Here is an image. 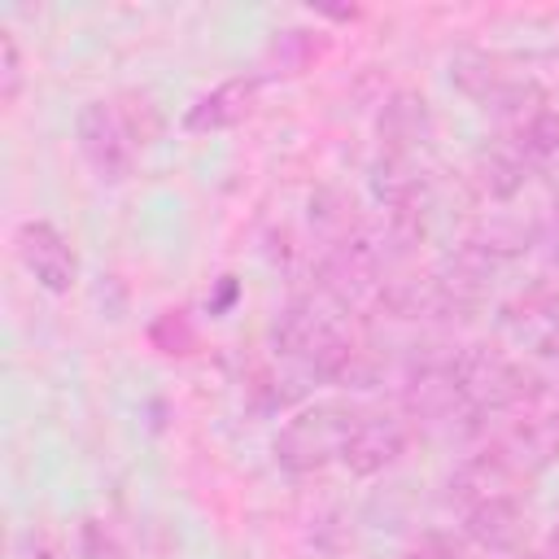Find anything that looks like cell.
<instances>
[{
	"label": "cell",
	"mask_w": 559,
	"mask_h": 559,
	"mask_svg": "<svg viewBox=\"0 0 559 559\" xmlns=\"http://www.w3.org/2000/svg\"><path fill=\"white\" fill-rule=\"evenodd\" d=\"M520 148L524 157H555L559 153V114L537 109L520 122Z\"/></svg>",
	"instance_id": "11"
},
{
	"label": "cell",
	"mask_w": 559,
	"mask_h": 559,
	"mask_svg": "<svg viewBox=\"0 0 559 559\" xmlns=\"http://www.w3.org/2000/svg\"><path fill=\"white\" fill-rule=\"evenodd\" d=\"M13 245H17V258L35 275L39 288H48V293H70L74 288V280H79V253H74V245L52 223H44V218L17 223Z\"/></svg>",
	"instance_id": "5"
},
{
	"label": "cell",
	"mask_w": 559,
	"mask_h": 559,
	"mask_svg": "<svg viewBox=\"0 0 559 559\" xmlns=\"http://www.w3.org/2000/svg\"><path fill=\"white\" fill-rule=\"evenodd\" d=\"M428 135V109L419 96H393L380 114V140L389 148H406V144H424Z\"/></svg>",
	"instance_id": "10"
},
{
	"label": "cell",
	"mask_w": 559,
	"mask_h": 559,
	"mask_svg": "<svg viewBox=\"0 0 559 559\" xmlns=\"http://www.w3.org/2000/svg\"><path fill=\"white\" fill-rule=\"evenodd\" d=\"M358 406H345V402H314L306 411H297L271 441L275 450V463L284 472H319L328 463H341L345 454V441L358 424Z\"/></svg>",
	"instance_id": "1"
},
{
	"label": "cell",
	"mask_w": 559,
	"mask_h": 559,
	"mask_svg": "<svg viewBox=\"0 0 559 559\" xmlns=\"http://www.w3.org/2000/svg\"><path fill=\"white\" fill-rule=\"evenodd\" d=\"M467 537L485 550H515L524 542V507L511 493H493L467 507Z\"/></svg>",
	"instance_id": "8"
},
{
	"label": "cell",
	"mask_w": 559,
	"mask_h": 559,
	"mask_svg": "<svg viewBox=\"0 0 559 559\" xmlns=\"http://www.w3.org/2000/svg\"><path fill=\"white\" fill-rule=\"evenodd\" d=\"M402 559H463V555L445 533H424L402 550Z\"/></svg>",
	"instance_id": "13"
},
{
	"label": "cell",
	"mask_w": 559,
	"mask_h": 559,
	"mask_svg": "<svg viewBox=\"0 0 559 559\" xmlns=\"http://www.w3.org/2000/svg\"><path fill=\"white\" fill-rule=\"evenodd\" d=\"M271 336H275V349L288 354L293 362H301L310 376L345 380V376L354 371V345H349L345 332H341L328 314H319L310 301H293V306L275 319Z\"/></svg>",
	"instance_id": "2"
},
{
	"label": "cell",
	"mask_w": 559,
	"mask_h": 559,
	"mask_svg": "<svg viewBox=\"0 0 559 559\" xmlns=\"http://www.w3.org/2000/svg\"><path fill=\"white\" fill-rule=\"evenodd\" d=\"M17 92H22V52L13 31H0V100L13 105Z\"/></svg>",
	"instance_id": "12"
},
{
	"label": "cell",
	"mask_w": 559,
	"mask_h": 559,
	"mask_svg": "<svg viewBox=\"0 0 559 559\" xmlns=\"http://www.w3.org/2000/svg\"><path fill=\"white\" fill-rule=\"evenodd\" d=\"M402 450H406V428H402V419H393V415H384V411H362L358 424H354V432H349V441H345L341 463H345L349 472H358V476H371V472L393 467V463L402 459Z\"/></svg>",
	"instance_id": "6"
},
{
	"label": "cell",
	"mask_w": 559,
	"mask_h": 559,
	"mask_svg": "<svg viewBox=\"0 0 559 559\" xmlns=\"http://www.w3.org/2000/svg\"><path fill=\"white\" fill-rule=\"evenodd\" d=\"M406 411L419 415V419H450L454 411H472L459 393V380H454V367L450 362H428L415 371V380L406 384Z\"/></svg>",
	"instance_id": "9"
},
{
	"label": "cell",
	"mask_w": 559,
	"mask_h": 559,
	"mask_svg": "<svg viewBox=\"0 0 559 559\" xmlns=\"http://www.w3.org/2000/svg\"><path fill=\"white\" fill-rule=\"evenodd\" d=\"M454 380H459V393L472 411H498V406H511L520 393H524V376L515 371L511 358H502L498 349L489 345H472L463 349L454 362Z\"/></svg>",
	"instance_id": "4"
},
{
	"label": "cell",
	"mask_w": 559,
	"mask_h": 559,
	"mask_svg": "<svg viewBox=\"0 0 559 559\" xmlns=\"http://www.w3.org/2000/svg\"><path fill=\"white\" fill-rule=\"evenodd\" d=\"M253 100H258V74H236V79L218 83L214 92H205L197 105H188L183 127L188 131H227L249 118Z\"/></svg>",
	"instance_id": "7"
},
{
	"label": "cell",
	"mask_w": 559,
	"mask_h": 559,
	"mask_svg": "<svg viewBox=\"0 0 559 559\" xmlns=\"http://www.w3.org/2000/svg\"><path fill=\"white\" fill-rule=\"evenodd\" d=\"M74 135H79V153L83 162L96 170V179L105 183H122L131 175L135 162V140L118 114L114 100H87L74 118Z\"/></svg>",
	"instance_id": "3"
}]
</instances>
